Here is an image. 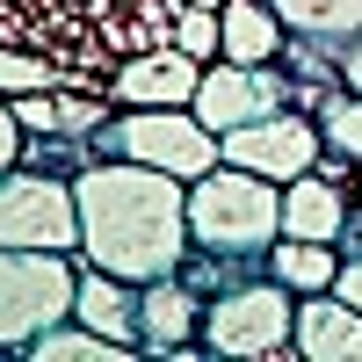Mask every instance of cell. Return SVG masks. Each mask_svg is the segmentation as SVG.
Masks as SVG:
<instances>
[{
	"label": "cell",
	"mask_w": 362,
	"mask_h": 362,
	"mask_svg": "<svg viewBox=\"0 0 362 362\" xmlns=\"http://www.w3.org/2000/svg\"><path fill=\"white\" fill-rule=\"evenodd\" d=\"M80 196V261L109 276L153 283L189 261V181L138 167V160H95L73 174Z\"/></svg>",
	"instance_id": "obj_1"
},
{
	"label": "cell",
	"mask_w": 362,
	"mask_h": 362,
	"mask_svg": "<svg viewBox=\"0 0 362 362\" xmlns=\"http://www.w3.org/2000/svg\"><path fill=\"white\" fill-rule=\"evenodd\" d=\"M276 239H283V181L247 174L232 160L189 181V247L225 261H268Z\"/></svg>",
	"instance_id": "obj_2"
},
{
	"label": "cell",
	"mask_w": 362,
	"mask_h": 362,
	"mask_svg": "<svg viewBox=\"0 0 362 362\" xmlns=\"http://www.w3.org/2000/svg\"><path fill=\"white\" fill-rule=\"evenodd\" d=\"M203 348L225 362H290L297 355V290L261 276H239L203 305Z\"/></svg>",
	"instance_id": "obj_3"
},
{
	"label": "cell",
	"mask_w": 362,
	"mask_h": 362,
	"mask_svg": "<svg viewBox=\"0 0 362 362\" xmlns=\"http://www.w3.org/2000/svg\"><path fill=\"white\" fill-rule=\"evenodd\" d=\"M95 153L160 167V174H181V181H203L210 167H225V138L210 131L196 109H116L95 131Z\"/></svg>",
	"instance_id": "obj_4"
},
{
	"label": "cell",
	"mask_w": 362,
	"mask_h": 362,
	"mask_svg": "<svg viewBox=\"0 0 362 362\" xmlns=\"http://www.w3.org/2000/svg\"><path fill=\"white\" fill-rule=\"evenodd\" d=\"M80 297V254H44V247H0V348L22 355L37 334L73 319Z\"/></svg>",
	"instance_id": "obj_5"
},
{
	"label": "cell",
	"mask_w": 362,
	"mask_h": 362,
	"mask_svg": "<svg viewBox=\"0 0 362 362\" xmlns=\"http://www.w3.org/2000/svg\"><path fill=\"white\" fill-rule=\"evenodd\" d=\"M0 247L80 254V196H73V181L44 174V167H8L0 174Z\"/></svg>",
	"instance_id": "obj_6"
},
{
	"label": "cell",
	"mask_w": 362,
	"mask_h": 362,
	"mask_svg": "<svg viewBox=\"0 0 362 362\" xmlns=\"http://www.w3.org/2000/svg\"><path fill=\"white\" fill-rule=\"evenodd\" d=\"M319 153H326V138H319V124L305 109H268V116H254V124L225 131V160L247 167V174H268V181L312 174Z\"/></svg>",
	"instance_id": "obj_7"
},
{
	"label": "cell",
	"mask_w": 362,
	"mask_h": 362,
	"mask_svg": "<svg viewBox=\"0 0 362 362\" xmlns=\"http://www.w3.org/2000/svg\"><path fill=\"white\" fill-rule=\"evenodd\" d=\"M189 109L225 138V131L254 124V116H268V109H290V73H283V66H239V58H210V66H203V87H196Z\"/></svg>",
	"instance_id": "obj_8"
},
{
	"label": "cell",
	"mask_w": 362,
	"mask_h": 362,
	"mask_svg": "<svg viewBox=\"0 0 362 362\" xmlns=\"http://www.w3.org/2000/svg\"><path fill=\"white\" fill-rule=\"evenodd\" d=\"M203 87V58H189L181 44H145L109 73V102L116 109H189Z\"/></svg>",
	"instance_id": "obj_9"
},
{
	"label": "cell",
	"mask_w": 362,
	"mask_h": 362,
	"mask_svg": "<svg viewBox=\"0 0 362 362\" xmlns=\"http://www.w3.org/2000/svg\"><path fill=\"white\" fill-rule=\"evenodd\" d=\"M73 319L145 355V283H131V276H109V268L80 261V297H73Z\"/></svg>",
	"instance_id": "obj_10"
},
{
	"label": "cell",
	"mask_w": 362,
	"mask_h": 362,
	"mask_svg": "<svg viewBox=\"0 0 362 362\" xmlns=\"http://www.w3.org/2000/svg\"><path fill=\"white\" fill-rule=\"evenodd\" d=\"M297 355L305 362H362V305L341 290L297 297Z\"/></svg>",
	"instance_id": "obj_11"
},
{
	"label": "cell",
	"mask_w": 362,
	"mask_h": 362,
	"mask_svg": "<svg viewBox=\"0 0 362 362\" xmlns=\"http://www.w3.org/2000/svg\"><path fill=\"white\" fill-rule=\"evenodd\" d=\"M15 116H22V131H44V138H95L116 102H109V87L102 95H73V87H37V95H8Z\"/></svg>",
	"instance_id": "obj_12"
},
{
	"label": "cell",
	"mask_w": 362,
	"mask_h": 362,
	"mask_svg": "<svg viewBox=\"0 0 362 362\" xmlns=\"http://www.w3.org/2000/svg\"><path fill=\"white\" fill-rule=\"evenodd\" d=\"M189 334H203V290L181 276H153L145 283V355H174L189 348Z\"/></svg>",
	"instance_id": "obj_13"
},
{
	"label": "cell",
	"mask_w": 362,
	"mask_h": 362,
	"mask_svg": "<svg viewBox=\"0 0 362 362\" xmlns=\"http://www.w3.org/2000/svg\"><path fill=\"white\" fill-rule=\"evenodd\" d=\"M348 210H355L348 189H341V181H326L319 167L297 174V181H283V232H290V239H334V247H341Z\"/></svg>",
	"instance_id": "obj_14"
},
{
	"label": "cell",
	"mask_w": 362,
	"mask_h": 362,
	"mask_svg": "<svg viewBox=\"0 0 362 362\" xmlns=\"http://www.w3.org/2000/svg\"><path fill=\"white\" fill-rule=\"evenodd\" d=\"M225 58H239V66H276L290 29L276 15V0H225Z\"/></svg>",
	"instance_id": "obj_15"
},
{
	"label": "cell",
	"mask_w": 362,
	"mask_h": 362,
	"mask_svg": "<svg viewBox=\"0 0 362 362\" xmlns=\"http://www.w3.org/2000/svg\"><path fill=\"white\" fill-rule=\"evenodd\" d=\"M268 276L276 283H290L297 297H319V290H334L341 283V247L334 239H276V247H268Z\"/></svg>",
	"instance_id": "obj_16"
},
{
	"label": "cell",
	"mask_w": 362,
	"mask_h": 362,
	"mask_svg": "<svg viewBox=\"0 0 362 362\" xmlns=\"http://www.w3.org/2000/svg\"><path fill=\"white\" fill-rule=\"evenodd\" d=\"M276 15L290 37H312V44H355L362 37V0H276Z\"/></svg>",
	"instance_id": "obj_17"
},
{
	"label": "cell",
	"mask_w": 362,
	"mask_h": 362,
	"mask_svg": "<svg viewBox=\"0 0 362 362\" xmlns=\"http://www.w3.org/2000/svg\"><path fill=\"white\" fill-rule=\"evenodd\" d=\"M29 362H138V348H124V341H109V334H95V326H51V334H37L22 348Z\"/></svg>",
	"instance_id": "obj_18"
},
{
	"label": "cell",
	"mask_w": 362,
	"mask_h": 362,
	"mask_svg": "<svg viewBox=\"0 0 362 362\" xmlns=\"http://www.w3.org/2000/svg\"><path fill=\"white\" fill-rule=\"evenodd\" d=\"M174 44L189 51V58H203V66H210V58H225V15L181 0V8H174Z\"/></svg>",
	"instance_id": "obj_19"
},
{
	"label": "cell",
	"mask_w": 362,
	"mask_h": 362,
	"mask_svg": "<svg viewBox=\"0 0 362 362\" xmlns=\"http://www.w3.org/2000/svg\"><path fill=\"white\" fill-rule=\"evenodd\" d=\"M319 138H326V153H341L362 167V95H334L319 109Z\"/></svg>",
	"instance_id": "obj_20"
},
{
	"label": "cell",
	"mask_w": 362,
	"mask_h": 362,
	"mask_svg": "<svg viewBox=\"0 0 362 362\" xmlns=\"http://www.w3.org/2000/svg\"><path fill=\"white\" fill-rule=\"evenodd\" d=\"M37 87H66V80H58V66H51V58H37V51L0 44V95H37Z\"/></svg>",
	"instance_id": "obj_21"
},
{
	"label": "cell",
	"mask_w": 362,
	"mask_h": 362,
	"mask_svg": "<svg viewBox=\"0 0 362 362\" xmlns=\"http://www.w3.org/2000/svg\"><path fill=\"white\" fill-rule=\"evenodd\" d=\"M8 167H22V116H15L8 95H0V174Z\"/></svg>",
	"instance_id": "obj_22"
},
{
	"label": "cell",
	"mask_w": 362,
	"mask_h": 362,
	"mask_svg": "<svg viewBox=\"0 0 362 362\" xmlns=\"http://www.w3.org/2000/svg\"><path fill=\"white\" fill-rule=\"evenodd\" d=\"M341 297H348V305H362V247L355 254H341V283H334Z\"/></svg>",
	"instance_id": "obj_23"
},
{
	"label": "cell",
	"mask_w": 362,
	"mask_h": 362,
	"mask_svg": "<svg viewBox=\"0 0 362 362\" xmlns=\"http://www.w3.org/2000/svg\"><path fill=\"white\" fill-rule=\"evenodd\" d=\"M341 80H348V95H362V37L341 44Z\"/></svg>",
	"instance_id": "obj_24"
},
{
	"label": "cell",
	"mask_w": 362,
	"mask_h": 362,
	"mask_svg": "<svg viewBox=\"0 0 362 362\" xmlns=\"http://www.w3.org/2000/svg\"><path fill=\"white\" fill-rule=\"evenodd\" d=\"M355 247H362V203L348 210V232H341V254H355Z\"/></svg>",
	"instance_id": "obj_25"
},
{
	"label": "cell",
	"mask_w": 362,
	"mask_h": 362,
	"mask_svg": "<svg viewBox=\"0 0 362 362\" xmlns=\"http://www.w3.org/2000/svg\"><path fill=\"white\" fill-rule=\"evenodd\" d=\"M189 8H225V0H189Z\"/></svg>",
	"instance_id": "obj_26"
},
{
	"label": "cell",
	"mask_w": 362,
	"mask_h": 362,
	"mask_svg": "<svg viewBox=\"0 0 362 362\" xmlns=\"http://www.w3.org/2000/svg\"><path fill=\"white\" fill-rule=\"evenodd\" d=\"M355 196H362V181H355Z\"/></svg>",
	"instance_id": "obj_27"
}]
</instances>
